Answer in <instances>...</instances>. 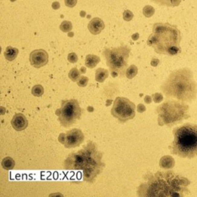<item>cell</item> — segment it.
Segmentation results:
<instances>
[{
	"label": "cell",
	"mask_w": 197,
	"mask_h": 197,
	"mask_svg": "<svg viewBox=\"0 0 197 197\" xmlns=\"http://www.w3.org/2000/svg\"><path fill=\"white\" fill-rule=\"evenodd\" d=\"M146 182L138 188L139 196L182 197L189 194L190 181L173 171L146 174Z\"/></svg>",
	"instance_id": "obj_1"
},
{
	"label": "cell",
	"mask_w": 197,
	"mask_h": 197,
	"mask_svg": "<svg viewBox=\"0 0 197 197\" xmlns=\"http://www.w3.org/2000/svg\"><path fill=\"white\" fill-rule=\"evenodd\" d=\"M102 153L97 150L96 145L89 141L76 153H71L64 162L66 170H82L84 181L92 183L105 168L102 162Z\"/></svg>",
	"instance_id": "obj_2"
},
{
	"label": "cell",
	"mask_w": 197,
	"mask_h": 197,
	"mask_svg": "<svg viewBox=\"0 0 197 197\" xmlns=\"http://www.w3.org/2000/svg\"><path fill=\"white\" fill-rule=\"evenodd\" d=\"M161 89L166 98L182 102H192L197 95V84L192 72L188 68L173 72L163 82Z\"/></svg>",
	"instance_id": "obj_3"
},
{
	"label": "cell",
	"mask_w": 197,
	"mask_h": 197,
	"mask_svg": "<svg viewBox=\"0 0 197 197\" xmlns=\"http://www.w3.org/2000/svg\"><path fill=\"white\" fill-rule=\"evenodd\" d=\"M181 32L176 26L169 23H155L153 33L148 38L147 44L158 54L176 56L181 53L179 44Z\"/></svg>",
	"instance_id": "obj_4"
},
{
	"label": "cell",
	"mask_w": 197,
	"mask_h": 197,
	"mask_svg": "<svg viewBox=\"0 0 197 197\" xmlns=\"http://www.w3.org/2000/svg\"><path fill=\"white\" fill-rule=\"evenodd\" d=\"M173 141L169 146L172 154L182 158L197 157V125L185 123L173 130Z\"/></svg>",
	"instance_id": "obj_5"
},
{
	"label": "cell",
	"mask_w": 197,
	"mask_h": 197,
	"mask_svg": "<svg viewBox=\"0 0 197 197\" xmlns=\"http://www.w3.org/2000/svg\"><path fill=\"white\" fill-rule=\"evenodd\" d=\"M189 109V105L184 102L167 99L156 109L158 114L159 126L172 127L174 125L181 123L184 119L190 117Z\"/></svg>",
	"instance_id": "obj_6"
},
{
	"label": "cell",
	"mask_w": 197,
	"mask_h": 197,
	"mask_svg": "<svg viewBox=\"0 0 197 197\" xmlns=\"http://www.w3.org/2000/svg\"><path fill=\"white\" fill-rule=\"evenodd\" d=\"M129 53L130 48L126 45L104 49L102 55L106 60V64L109 68L112 77L126 76Z\"/></svg>",
	"instance_id": "obj_7"
},
{
	"label": "cell",
	"mask_w": 197,
	"mask_h": 197,
	"mask_svg": "<svg viewBox=\"0 0 197 197\" xmlns=\"http://www.w3.org/2000/svg\"><path fill=\"white\" fill-rule=\"evenodd\" d=\"M55 114L58 116L60 125L63 127L69 128L81 119L82 109L78 100L72 98L62 101L61 107L55 112Z\"/></svg>",
	"instance_id": "obj_8"
},
{
	"label": "cell",
	"mask_w": 197,
	"mask_h": 197,
	"mask_svg": "<svg viewBox=\"0 0 197 197\" xmlns=\"http://www.w3.org/2000/svg\"><path fill=\"white\" fill-rule=\"evenodd\" d=\"M111 114L122 123L133 119L136 116V105L125 97H117L113 102Z\"/></svg>",
	"instance_id": "obj_9"
},
{
	"label": "cell",
	"mask_w": 197,
	"mask_h": 197,
	"mask_svg": "<svg viewBox=\"0 0 197 197\" xmlns=\"http://www.w3.org/2000/svg\"><path fill=\"white\" fill-rule=\"evenodd\" d=\"M84 141V134L81 129H73L66 133V138L65 142V148L73 149L80 146Z\"/></svg>",
	"instance_id": "obj_10"
},
{
	"label": "cell",
	"mask_w": 197,
	"mask_h": 197,
	"mask_svg": "<svg viewBox=\"0 0 197 197\" xmlns=\"http://www.w3.org/2000/svg\"><path fill=\"white\" fill-rule=\"evenodd\" d=\"M31 66L36 69L44 66L49 62V55L44 49H36L29 55Z\"/></svg>",
	"instance_id": "obj_11"
},
{
	"label": "cell",
	"mask_w": 197,
	"mask_h": 197,
	"mask_svg": "<svg viewBox=\"0 0 197 197\" xmlns=\"http://www.w3.org/2000/svg\"><path fill=\"white\" fill-rule=\"evenodd\" d=\"M11 124L15 130L22 131L28 127L27 119L22 113H16L14 115L12 119L11 120Z\"/></svg>",
	"instance_id": "obj_12"
},
{
	"label": "cell",
	"mask_w": 197,
	"mask_h": 197,
	"mask_svg": "<svg viewBox=\"0 0 197 197\" xmlns=\"http://www.w3.org/2000/svg\"><path fill=\"white\" fill-rule=\"evenodd\" d=\"M105 28V23L99 18H93L88 24V29L92 35H98L101 33Z\"/></svg>",
	"instance_id": "obj_13"
},
{
	"label": "cell",
	"mask_w": 197,
	"mask_h": 197,
	"mask_svg": "<svg viewBox=\"0 0 197 197\" xmlns=\"http://www.w3.org/2000/svg\"><path fill=\"white\" fill-rule=\"evenodd\" d=\"M100 63V58L95 55H87L85 60L86 66L89 69H93L96 66L98 63Z\"/></svg>",
	"instance_id": "obj_14"
},
{
	"label": "cell",
	"mask_w": 197,
	"mask_h": 197,
	"mask_svg": "<svg viewBox=\"0 0 197 197\" xmlns=\"http://www.w3.org/2000/svg\"><path fill=\"white\" fill-rule=\"evenodd\" d=\"M18 54H19V49L17 48L12 47V46H8L5 49V52H4V56L5 58L8 61H13L16 57H17Z\"/></svg>",
	"instance_id": "obj_15"
},
{
	"label": "cell",
	"mask_w": 197,
	"mask_h": 197,
	"mask_svg": "<svg viewBox=\"0 0 197 197\" xmlns=\"http://www.w3.org/2000/svg\"><path fill=\"white\" fill-rule=\"evenodd\" d=\"M151 1L160 6L176 7L181 3L182 0H151Z\"/></svg>",
	"instance_id": "obj_16"
},
{
	"label": "cell",
	"mask_w": 197,
	"mask_h": 197,
	"mask_svg": "<svg viewBox=\"0 0 197 197\" xmlns=\"http://www.w3.org/2000/svg\"><path fill=\"white\" fill-rule=\"evenodd\" d=\"M175 162L174 160L170 156H165L162 157L160 161V166L163 169H172L173 168Z\"/></svg>",
	"instance_id": "obj_17"
},
{
	"label": "cell",
	"mask_w": 197,
	"mask_h": 197,
	"mask_svg": "<svg viewBox=\"0 0 197 197\" xmlns=\"http://www.w3.org/2000/svg\"><path fill=\"white\" fill-rule=\"evenodd\" d=\"M109 76V71L103 68H98L95 71V79L98 82H103Z\"/></svg>",
	"instance_id": "obj_18"
},
{
	"label": "cell",
	"mask_w": 197,
	"mask_h": 197,
	"mask_svg": "<svg viewBox=\"0 0 197 197\" xmlns=\"http://www.w3.org/2000/svg\"><path fill=\"white\" fill-rule=\"evenodd\" d=\"M2 166L5 170H11L15 166V160L10 157H7L2 160Z\"/></svg>",
	"instance_id": "obj_19"
},
{
	"label": "cell",
	"mask_w": 197,
	"mask_h": 197,
	"mask_svg": "<svg viewBox=\"0 0 197 197\" xmlns=\"http://www.w3.org/2000/svg\"><path fill=\"white\" fill-rule=\"evenodd\" d=\"M138 73V68L135 65H131L128 67L127 70H126V76L127 77V79H132L134 78Z\"/></svg>",
	"instance_id": "obj_20"
},
{
	"label": "cell",
	"mask_w": 197,
	"mask_h": 197,
	"mask_svg": "<svg viewBox=\"0 0 197 197\" xmlns=\"http://www.w3.org/2000/svg\"><path fill=\"white\" fill-rule=\"evenodd\" d=\"M80 74H81V72L79 71L76 67H74L69 73V78L73 82H77L81 76Z\"/></svg>",
	"instance_id": "obj_21"
},
{
	"label": "cell",
	"mask_w": 197,
	"mask_h": 197,
	"mask_svg": "<svg viewBox=\"0 0 197 197\" xmlns=\"http://www.w3.org/2000/svg\"><path fill=\"white\" fill-rule=\"evenodd\" d=\"M43 93H44V88H43V86L36 85L32 88V94L34 96H42Z\"/></svg>",
	"instance_id": "obj_22"
},
{
	"label": "cell",
	"mask_w": 197,
	"mask_h": 197,
	"mask_svg": "<svg viewBox=\"0 0 197 197\" xmlns=\"http://www.w3.org/2000/svg\"><path fill=\"white\" fill-rule=\"evenodd\" d=\"M60 29L63 32H71L72 29H73V25L72 22L69 21H63L61 23L60 26Z\"/></svg>",
	"instance_id": "obj_23"
},
{
	"label": "cell",
	"mask_w": 197,
	"mask_h": 197,
	"mask_svg": "<svg viewBox=\"0 0 197 197\" xmlns=\"http://www.w3.org/2000/svg\"><path fill=\"white\" fill-rule=\"evenodd\" d=\"M143 13L146 17L150 18L154 15L155 9L151 5H146L143 9Z\"/></svg>",
	"instance_id": "obj_24"
},
{
	"label": "cell",
	"mask_w": 197,
	"mask_h": 197,
	"mask_svg": "<svg viewBox=\"0 0 197 197\" xmlns=\"http://www.w3.org/2000/svg\"><path fill=\"white\" fill-rule=\"evenodd\" d=\"M77 85L80 87H85L86 86L87 84L89 82V78L86 76H80V78L79 79L78 81L76 82Z\"/></svg>",
	"instance_id": "obj_25"
},
{
	"label": "cell",
	"mask_w": 197,
	"mask_h": 197,
	"mask_svg": "<svg viewBox=\"0 0 197 197\" xmlns=\"http://www.w3.org/2000/svg\"><path fill=\"white\" fill-rule=\"evenodd\" d=\"M122 17H123V19L125 21H127V22H129L133 19V13L131 12L130 10H125L123 12V15H122Z\"/></svg>",
	"instance_id": "obj_26"
},
{
	"label": "cell",
	"mask_w": 197,
	"mask_h": 197,
	"mask_svg": "<svg viewBox=\"0 0 197 197\" xmlns=\"http://www.w3.org/2000/svg\"><path fill=\"white\" fill-rule=\"evenodd\" d=\"M153 99L156 103H160L163 100V95L162 93H160V92H157V93H154L153 95Z\"/></svg>",
	"instance_id": "obj_27"
},
{
	"label": "cell",
	"mask_w": 197,
	"mask_h": 197,
	"mask_svg": "<svg viewBox=\"0 0 197 197\" xmlns=\"http://www.w3.org/2000/svg\"><path fill=\"white\" fill-rule=\"evenodd\" d=\"M67 60L70 63H76L78 61V56L75 53H70L67 56Z\"/></svg>",
	"instance_id": "obj_28"
},
{
	"label": "cell",
	"mask_w": 197,
	"mask_h": 197,
	"mask_svg": "<svg viewBox=\"0 0 197 197\" xmlns=\"http://www.w3.org/2000/svg\"><path fill=\"white\" fill-rule=\"evenodd\" d=\"M77 3V0H65V5L69 8L75 7Z\"/></svg>",
	"instance_id": "obj_29"
},
{
	"label": "cell",
	"mask_w": 197,
	"mask_h": 197,
	"mask_svg": "<svg viewBox=\"0 0 197 197\" xmlns=\"http://www.w3.org/2000/svg\"><path fill=\"white\" fill-rule=\"evenodd\" d=\"M66 133H60V136L58 138V140L61 144H65L66 142Z\"/></svg>",
	"instance_id": "obj_30"
},
{
	"label": "cell",
	"mask_w": 197,
	"mask_h": 197,
	"mask_svg": "<svg viewBox=\"0 0 197 197\" xmlns=\"http://www.w3.org/2000/svg\"><path fill=\"white\" fill-rule=\"evenodd\" d=\"M136 110H137V112H139V113H143V112H144L146 110V106L143 105V104L139 103V105H137Z\"/></svg>",
	"instance_id": "obj_31"
},
{
	"label": "cell",
	"mask_w": 197,
	"mask_h": 197,
	"mask_svg": "<svg viewBox=\"0 0 197 197\" xmlns=\"http://www.w3.org/2000/svg\"><path fill=\"white\" fill-rule=\"evenodd\" d=\"M152 66L153 67H157L159 64H160V60L157 58H153L151 60V63H150Z\"/></svg>",
	"instance_id": "obj_32"
},
{
	"label": "cell",
	"mask_w": 197,
	"mask_h": 197,
	"mask_svg": "<svg viewBox=\"0 0 197 197\" xmlns=\"http://www.w3.org/2000/svg\"><path fill=\"white\" fill-rule=\"evenodd\" d=\"M153 100V97H151L150 95H146V96L144 97V102L146 104H150Z\"/></svg>",
	"instance_id": "obj_33"
},
{
	"label": "cell",
	"mask_w": 197,
	"mask_h": 197,
	"mask_svg": "<svg viewBox=\"0 0 197 197\" xmlns=\"http://www.w3.org/2000/svg\"><path fill=\"white\" fill-rule=\"evenodd\" d=\"M52 7L53 9H55V10H57L60 8V4L59 2H53V4H52Z\"/></svg>",
	"instance_id": "obj_34"
},
{
	"label": "cell",
	"mask_w": 197,
	"mask_h": 197,
	"mask_svg": "<svg viewBox=\"0 0 197 197\" xmlns=\"http://www.w3.org/2000/svg\"><path fill=\"white\" fill-rule=\"evenodd\" d=\"M139 33H136V34H133V36H132V39H133V41H136V40H138V39H139Z\"/></svg>",
	"instance_id": "obj_35"
},
{
	"label": "cell",
	"mask_w": 197,
	"mask_h": 197,
	"mask_svg": "<svg viewBox=\"0 0 197 197\" xmlns=\"http://www.w3.org/2000/svg\"><path fill=\"white\" fill-rule=\"evenodd\" d=\"M87 109H88V111L89 112H93V110H94V109L92 107V106H89L88 108H87Z\"/></svg>",
	"instance_id": "obj_36"
},
{
	"label": "cell",
	"mask_w": 197,
	"mask_h": 197,
	"mask_svg": "<svg viewBox=\"0 0 197 197\" xmlns=\"http://www.w3.org/2000/svg\"><path fill=\"white\" fill-rule=\"evenodd\" d=\"M80 15H81L82 17H85L86 12H84V11H81V12H80Z\"/></svg>",
	"instance_id": "obj_37"
},
{
	"label": "cell",
	"mask_w": 197,
	"mask_h": 197,
	"mask_svg": "<svg viewBox=\"0 0 197 197\" xmlns=\"http://www.w3.org/2000/svg\"><path fill=\"white\" fill-rule=\"evenodd\" d=\"M5 108L4 107H1V110H2V112H1V114H2V115H3L4 113H5V112H4V110H5Z\"/></svg>",
	"instance_id": "obj_38"
},
{
	"label": "cell",
	"mask_w": 197,
	"mask_h": 197,
	"mask_svg": "<svg viewBox=\"0 0 197 197\" xmlns=\"http://www.w3.org/2000/svg\"><path fill=\"white\" fill-rule=\"evenodd\" d=\"M82 73H85V72H86L85 67H82Z\"/></svg>",
	"instance_id": "obj_39"
},
{
	"label": "cell",
	"mask_w": 197,
	"mask_h": 197,
	"mask_svg": "<svg viewBox=\"0 0 197 197\" xmlns=\"http://www.w3.org/2000/svg\"><path fill=\"white\" fill-rule=\"evenodd\" d=\"M73 33H70L69 36H73Z\"/></svg>",
	"instance_id": "obj_40"
},
{
	"label": "cell",
	"mask_w": 197,
	"mask_h": 197,
	"mask_svg": "<svg viewBox=\"0 0 197 197\" xmlns=\"http://www.w3.org/2000/svg\"><path fill=\"white\" fill-rule=\"evenodd\" d=\"M10 1H11V2H15V0H10Z\"/></svg>",
	"instance_id": "obj_41"
}]
</instances>
